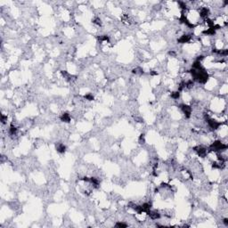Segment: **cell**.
<instances>
[{
	"mask_svg": "<svg viewBox=\"0 0 228 228\" xmlns=\"http://www.w3.org/2000/svg\"><path fill=\"white\" fill-rule=\"evenodd\" d=\"M116 226H118V227H126L127 225L123 224V223H118V224H116Z\"/></svg>",
	"mask_w": 228,
	"mask_h": 228,
	"instance_id": "3",
	"label": "cell"
},
{
	"mask_svg": "<svg viewBox=\"0 0 228 228\" xmlns=\"http://www.w3.org/2000/svg\"><path fill=\"white\" fill-rule=\"evenodd\" d=\"M56 149H57V151H58L59 152L63 153V152H65L66 147H65V145H64L63 144H58L56 145Z\"/></svg>",
	"mask_w": 228,
	"mask_h": 228,
	"instance_id": "1",
	"label": "cell"
},
{
	"mask_svg": "<svg viewBox=\"0 0 228 228\" xmlns=\"http://www.w3.org/2000/svg\"><path fill=\"white\" fill-rule=\"evenodd\" d=\"M61 119L63 120V122H70V116L68 113H63L62 117H61Z\"/></svg>",
	"mask_w": 228,
	"mask_h": 228,
	"instance_id": "2",
	"label": "cell"
}]
</instances>
